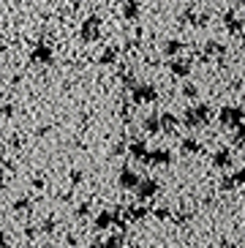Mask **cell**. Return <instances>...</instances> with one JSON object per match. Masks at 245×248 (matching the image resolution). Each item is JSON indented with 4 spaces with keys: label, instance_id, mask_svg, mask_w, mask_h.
I'll return each instance as SVG.
<instances>
[{
    "label": "cell",
    "instance_id": "8992f818",
    "mask_svg": "<svg viewBox=\"0 0 245 248\" xmlns=\"http://www.w3.org/2000/svg\"><path fill=\"white\" fill-rule=\"evenodd\" d=\"M33 60H49V52H46V49H38V52H33Z\"/></svg>",
    "mask_w": 245,
    "mask_h": 248
},
{
    "label": "cell",
    "instance_id": "5b68a950",
    "mask_svg": "<svg viewBox=\"0 0 245 248\" xmlns=\"http://www.w3.org/2000/svg\"><path fill=\"white\" fill-rule=\"evenodd\" d=\"M172 68L177 74H188V71H191V63H172Z\"/></svg>",
    "mask_w": 245,
    "mask_h": 248
},
{
    "label": "cell",
    "instance_id": "ba28073f",
    "mask_svg": "<svg viewBox=\"0 0 245 248\" xmlns=\"http://www.w3.org/2000/svg\"><path fill=\"white\" fill-rule=\"evenodd\" d=\"M183 150H185V153H188V150H196V142H194V139H191V142H183Z\"/></svg>",
    "mask_w": 245,
    "mask_h": 248
},
{
    "label": "cell",
    "instance_id": "3957f363",
    "mask_svg": "<svg viewBox=\"0 0 245 248\" xmlns=\"http://www.w3.org/2000/svg\"><path fill=\"white\" fill-rule=\"evenodd\" d=\"M95 28H98V19L93 16V19H90V22L85 25V30H82V33H85V38H95V36H93V33H95Z\"/></svg>",
    "mask_w": 245,
    "mask_h": 248
},
{
    "label": "cell",
    "instance_id": "7a4b0ae2",
    "mask_svg": "<svg viewBox=\"0 0 245 248\" xmlns=\"http://www.w3.org/2000/svg\"><path fill=\"white\" fill-rule=\"evenodd\" d=\"M134 98H137V104H150L153 98H155V90H153L150 85H139L137 93H134Z\"/></svg>",
    "mask_w": 245,
    "mask_h": 248
},
{
    "label": "cell",
    "instance_id": "52a82bcc",
    "mask_svg": "<svg viewBox=\"0 0 245 248\" xmlns=\"http://www.w3.org/2000/svg\"><path fill=\"white\" fill-rule=\"evenodd\" d=\"M134 180H137V175H131V172H125V175H120V183H125V186H131Z\"/></svg>",
    "mask_w": 245,
    "mask_h": 248
},
{
    "label": "cell",
    "instance_id": "6da1fadb",
    "mask_svg": "<svg viewBox=\"0 0 245 248\" xmlns=\"http://www.w3.org/2000/svg\"><path fill=\"white\" fill-rule=\"evenodd\" d=\"M240 117H243V109L240 107H226L221 112V123L224 125H240Z\"/></svg>",
    "mask_w": 245,
    "mask_h": 248
},
{
    "label": "cell",
    "instance_id": "277c9868",
    "mask_svg": "<svg viewBox=\"0 0 245 248\" xmlns=\"http://www.w3.org/2000/svg\"><path fill=\"white\" fill-rule=\"evenodd\" d=\"M155 188H158V183H153V180L142 183V197H150V194H155Z\"/></svg>",
    "mask_w": 245,
    "mask_h": 248
}]
</instances>
